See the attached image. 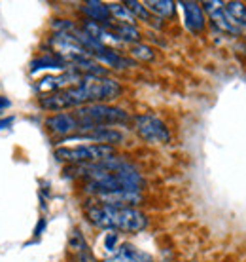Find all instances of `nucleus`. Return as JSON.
I'll use <instances>...</instances> for the list:
<instances>
[{
	"instance_id": "obj_1",
	"label": "nucleus",
	"mask_w": 246,
	"mask_h": 262,
	"mask_svg": "<svg viewBox=\"0 0 246 262\" xmlns=\"http://www.w3.org/2000/svg\"><path fill=\"white\" fill-rule=\"evenodd\" d=\"M121 85L116 80L106 76H89L84 78L78 85H72L66 90L55 93H47L40 97V106L45 111H65V108H80L84 105H95L119 97Z\"/></svg>"
},
{
	"instance_id": "obj_2",
	"label": "nucleus",
	"mask_w": 246,
	"mask_h": 262,
	"mask_svg": "<svg viewBox=\"0 0 246 262\" xmlns=\"http://www.w3.org/2000/svg\"><path fill=\"white\" fill-rule=\"evenodd\" d=\"M91 224L103 230H121V232H140L148 226L144 213L133 207H110V205H93L87 209Z\"/></svg>"
},
{
	"instance_id": "obj_3",
	"label": "nucleus",
	"mask_w": 246,
	"mask_h": 262,
	"mask_svg": "<svg viewBox=\"0 0 246 262\" xmlns=\"http://www.w3.org/2000/svg\"><path fill=\"white\" fill-rule=\"evenodd\" d=\"M72 116L76 120L78 129L91 131L97 127H104V125L112 124H125L129 120V114L117 106L104 105V103H95V105H84L72 111Z\"/></svg>"
},
{
	"instance_id": "obj_4",
	"label": "nucleus",
	"mask_w": 246,
	"mask_h": 262,
	"mask_svg": "<svg viewBox=\"0 0 246 262\" xmlns=\"http://www.w3.org/2000/svg\"><path fill=\"white\" fill-rule=\"evenodd\" d=\"M55 156L63 162L74 165L97 164L108 158H114L112 144H78V146H63L55 150Z\"/></svg>"
},
{
	"instance_id": "obj_5",
	"label": "nucleus",
	"mask_w": 246,
	"mask_h": 262,
	"mask_svg": "<svg viewBox=\"0 0 246 262\" xmlns=\"http://www.w3.org/2000/svg\"><path fill=\"white\" fill-rule=\"evenodd\" d=\"M135 129L138 137L152 144H165L170 141V133H168L167 125L161 120L150 114H142L135 118Z\"/></svg>"
},
{
	"instance_id": "obj_6",
	"label": "nucleus",
	"mask_w": 246,
	"mask_h": 262,
	"mask_svg": "<svg viewBox=\"0 0 246 262\" xmlns=\"http://www.w3.org/2000/svg\"><path fill=\"white\" fill-rule=\"evenodd\" d=\"M205 12L210 15V19L214 21V25L220 29L222 33L227 34H239L240 33V27L233 21V17L227 13L226 4L224 2H216V0H210V2H205Z\"/></svg>"
},
{
	"instance_id": "obj_7",
	"label": "nucleus",
	"mask_w": 246,
	"mask_h": 262,
	"mask_svg": "<svg viewBox=\"0 0 246 262\" xmlns=\"http://www.w3.org/2000/svg\"><path fill=\"white\" fill-rule=\"evenodd\" d=\"M101 205H110V207H131L136 203L142 202L140 192H131V190H116V192H104L95 196Z\"/></svg>"
},
{
	"instance_id": "obj_8",
	"label": "nucleus",
	"mask_w": 246,
	"mask_h": 262,
	"mask_svg": "<svg viewBox=\"0 0 246 262\" xmlns=\"http://www.w3.org/2000/svg\"><path fill=\"white\" fill-rule=\"evenodd\" d=\"M104 262H152L148 253L136 249L131 243H123L121 247H117Z\"/></svg>"
},
{
	"instance_id": "obj_9",
	"label": "nucleus",
	"mask_w": 246,
	"mask_h": 262,
	"mask_svg": "<svg viewBox=\"0 0 246 262\" xmlns=\"http://www.w3.org/2000/svg\"><path fill=\"white\" fill-rule=\"evenodd\" d=\"M70 139H89V141H95L97 144H108V143H119V141H123V135L117 129H112V127H97V129L72 135Z\"/></svg>"
},
{
	"instance_id": "obj_10",
	"label": "nucleus",
	"mask_w": 246,
	"mask_h": 262,
	"mask_svg": "<svg viewBox=\"0 0 246 262\" xmlns=\"http://www.w3.org/2000/svg\"><path fill=\"white\" fill-rule=\"evenodd\" d=\"M45 125H47L53 133H59V135H70V133H74V131L78 129L72 112H59V114H53L52 118L45 120Z\"/></svg>"
},
{
	"instance_id": "obj_11",
	"label": "nucleus",
	"mask_w": 246,
	"mask_h": 262,
	"mask_svg": "<svg viewBox=\"0 0 246 262\" xmlns=\"http://www.w3.org/2000/svg\"><path fill=\"white\" fill-rule=\"evenodd\" d=\"M182 6H184V13H186V27L195 34L203 33L205 15H203L201 6L197 2H182Z\"/></svg>"
},
{
	"instance_id": "obj_12",
	"label": "nucleus",
	"mask_w": 246,
	"mask_h": 262,
	"mask_svg": "<svg viewBox=\"0 0 246 262\" xmlns=\"http://www.w3.org/2000/svg\"><path fill=\"white\" fill-rule=\"evenodd\" d=\"M82 12L89 17L91 21H95L99 25H106L112 21L110 15V8L108 4H103V2H95V0H89L82 6Z\"/></svg>"
},
{
	"instance_id": "obj_13",
	"label": "nucleus",
	"mask_w": 246,
	"mask_h": 262,
	"mask_svg": "<svg viewBox=\"0 0 246 262\" xmlns=\"http://www.w3.org/2000/svg\"><path fill=\"white\" fill-rule=\"evenodd\" d=\"M144 6L148 12H154L159 17L175 15V2H170V0H148V2H144Z\"/></svg>"
},
{
	"instance_id": "obj_14",
	"label": "nucleus",
	"mask_w": 246,
	"mask_h": 262,
	"mask_svg": "<svg viewBox=\"0 0 246 262\" xmlns=\"http://www.w3.org/2000/svg\"><path fill=\"white\" fill-rule=\"evenodd\" d=\"M108 8H110V15L116 21H119L123 25H135L136 17L125 4H108Z\"/></svg>"
},
{
	"instance_id": "obj_15",
	"label": "nucleus",
	"mask_w": 246,
	"mask_h": 262,
	"mask_svg": "<svg viewBox=\"0 0 246 262\" xmlns=\"http://www.w3.org/2000/svg\"><path fill=\"white\" fill-rule=\"evenodd\" d=\"M65 67L66 63L59 59L57 55H42L33 61V72L40 71V69H65Z\"/></svg>"
},
{
	"instance_id": "obj_16",
	"label": "nucleus",
	"mask_w": 246,
	"mask_h": 262,
	"mask_svg": "<svg viewBox=\"0 0 246 262\" xmlns=\"http://www.w3.org/2000/svg\"><path fill=\"white\" fill-rule=\"evenodd\" d=\"M226 10L233 17V21L237 25L246 27V4H242V2H227Z\"/></svg>"
},
{
	"instance_id": "obj_17",
	"label": "nucleus",
	"mask_w": 246,
	"mask_h": 262,
	"mask_svg": "<svg viewBox=\"0 0 246 262\" xmlns=\"http://www.w3.org/2000/svg\"><path fill=\"white\" fill-rule=\"evenodd\" d=\"M131 55H135V57H138V59L142 61H154V57H156L154 50L150 46H146V44H133L131 46Z\"/></svg>"
},
{
	"instance_id": "obj_18",
	"label": "nucleus",
	"mask_w": 246,
	"mask_h": 262,
	"mask_svg": "<svg viewBox=\"0 0 246 262\" xmlns=\"http://www.w3.org/2000/svg\"><path fill=\"white\" fill-rule=\"evenodd\" d=\"M125 6L133 12L135 17H140V19H144V21H150V12L146 10V6H144L142 2H135V0H131V2H127Z\"/></svg>"
},
{
	"instance_id": "obj_19",
	"label": "nucleus",
	"mask_w": 246,
	"mask_h": 262,
	"mask_svg": "<svg viewBox=\"0 0 246 262\" xmlns=\"http://www.w3.org/2000/svg\"><path fill=\"white\" fill-rule=\"evenodd\" d=\"M117 236L116 234H108V237H106V249H114V243H116Z\"/></svg>"
},
{
	"instance_id": "obj_20",
	"label": "nucleus",
	"mask_w": 246,
	"mask_h": 262,
	"mask_svg": "<svg viewBox=\"0 0 246 262\" xmlns=\"http://www.w3.org/2000/svg\"><path fill=\"white\" fill-rule=\"evenodd\" d=\"M6 106H10V101H8L6 97H2V95H0V108H6Z\"/></svg>"
}]
</instances>
